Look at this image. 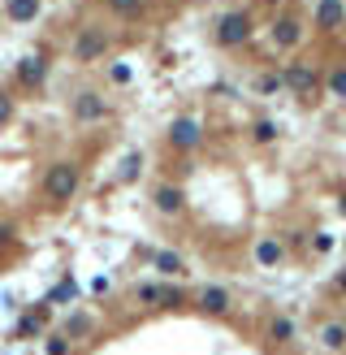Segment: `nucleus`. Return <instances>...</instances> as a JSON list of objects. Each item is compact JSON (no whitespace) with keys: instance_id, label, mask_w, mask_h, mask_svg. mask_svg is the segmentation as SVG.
Here are the masks:
<instances>
[{"instance_id":"b1692460","label":"nucleus","mask_w":346,"mask_h":355,"mask_svg":"<svg viewBox=\"0 0 346 355\" xmlns=\"http://www.w3.org/2000/svg\"><path fill=\"white\" fill-rule=\"evenodd\" d=\"M135 299L147 303V308H156V299H160V282H143V286L135 290Z\"/></svg>"},{"instance_id":"f8f14e48","label":"nucleus","mask_w":346,"mask_h":355,"mask_svg":"<svg viewBox=\"0 0 346 355\" xmlns=\"http://www.w3.org/2000/svg\"><path fill=\"white\" fill-rule=\"evenodd\" d=\"M152 265L160 269V278H182V273H186V265H182V256H177V251H156Z\"/></svg>"},{"instance_id":"f257e3e1","label":"nucleus","mask_w":346,"mask_h":355,"mask_svg":"<svg viewBox=\"0 0 346 355\" xmlns=\"http://www.w3.org/2000/svg\"><path fill=\"white\" fill-rule=\"evenodd\" d=\"M39 191H44V200H52V204L74 200V191H78V165H74V160H57V165H48Z\"/></svg>"},{"instance_id":"cd10ccee","label":"nucleus","mask_w":346,"mask_h":355,"mask_svg":"<svg viewBox=\"0 0 346 355\" xmlns=\"http://www.w3.org/2000/svg\"><path fill=\"white\" fill-rule=\"evenodd\" d=\"M13 117V95H5V91H0V126H5Z\"/></svg>"},{"instance_id":"6e6552de","label":"nucleus","mask_w":346,"mask_h":355,"mask_svg":"<svg viewBox=\"0 0 346 355\" xmlns=\"http://www.w3.org/2000/svg\"><path fill=\"white\" fill-rule=\"evenodd\" d=\"M48 66H52V61H48V52H39V57H22L18 61V83L22 87H44V78H48Z\"/></svg>"},{"instance_id":"f03ea898","label":"nucleus","mask_w":346,"mask_h":355,"mask_svg":"<svg viewBox=\"0 0 346 355\" xmlns=\"http://www.w3.org/2000/svg\"><path fill=\"white\" fill-rule=\"evenodd\" d=\"M108 52V30L104 26H82L74 35V61L78 66H91V61H100Z\"/></svg>"},{"instance_id":"ddd939ff","label":"nucleus","mask_w":346,"mask_h":355,"mask_svg":"<svg viewBox=\"0 0 346 355\" xmlns=\"http://www.w3.org/2000/svg\"><path fill=\"white\" fill-rule=\"evenodd\" d=\"M104 5H108V13H113V18H126V22H135V18H143L147 0H104Z\"/></svg>"},{"instance_id":"a211bd4d","label":"nucleus","mask_w":346,"mask_h":355,"mask_svg":"<svg viewBox=\"0 0 346 355\" xmlns=\"http://www.w3.org/2000/svg\"><path fill=\"white\" fill-rule=\"evenodd\" d=\"M269 338H273V343H290V338H294V320L290 316H273L269 320Z\"/></svg>"},{"instance_id":"c85d7f7f","label":"nucleus","mask_w":346,"mask_h":355,"mask_svg":"<svg viewBox=\"0 0 346 355\" xmlns=\"http://www.w3.org/2000/svg\"><path fill=\"white\" fill-rule=\"evenodd\" d=\"M113 83H130V66H113Z\"/></svg>"},{"instance_id":"f3484780","label":"nucleus","mask_w":346,"mask_h":355,"mask_svg":"<svg viewBox=\"0 0 346 355\" xmlns=\"http://www.w3.org/2000/svg\"><path fill=\"white\" fill-rule=\"evenodd\" d=\"M39 13V0H9V22H30Z\"/></svg>"},{"instance_id":"423d86ee","label":"nucleus","mask_w":346,"mask_h":355,"mask_svg":"<svg viewBox=\"0 0 346 355\" xmlns=\"http://www.w3.org/2000/svg\"><path fill=\"white\" fill-rule=\"evenodd\" d=\"M100 117H108L104 95L100 91H78L74 95V122L78 126H91V122H100Z\"/></svg>"},{"instance_id":"0eeeda50","label":"nucleus","mask_w":346,"mask_h":355,"mask_svg":"<svg viewBox=\"0 0 346 355\" xmlns=\"http://www.w3.org/2000/svg\"><path fill=\"white\" fill-rule=\"evenodd\" d=\"M152 204L160 208L164 217H177L186 208V191L182 186H173V182H156V191H152Z\"/></svg>"},{"instance_id":"4be33fe9","label":"nucleus","mask_w":346,"mask_h":355,"mask_svg":"<svg viewBox=\"0 0 346 355\" xmlns=\"http://www.w3.org/2000/svg\"><path fill=\"white\" fill-rule=\"evenodd\" d=\"M44 351L48 355H70V334H48L44 338Z\"/></svg>"},{"instance_id":"393cba45","label":"nucleus","mask_w":346,"mask_h":355,"mask_svg":"<svg viewBox=\"0 0 346 355\" xmlns=\"http://www.w3.org/2000/svg\"><path fill=\"white\" fill-rule=\"evenodd\" d=\"M91 329V316L87 312H74L70 320H65V334H70V338H78V334H87Z\"/></svg>"},{"instance_id":"473e14b6","label":"nucleus","mask_w":346,"mask_h":355,"mask_svg":"<svg viewBox=\"0 0 346 355\" xmlns=\"http://www.w3.org/2000/svg\"><path fill=\"white\" fill-rule=\"evenodd\" d=\"M342 213H346V195H342Z\"/></svg>"},{"instance_id":"a878e982","label":"nucleus","mask_w":346,"mask_h":355,"mask_svg":"<svg viewBox=\"0 0 346 355\" xmlns=\"http://www.w3.org/2000/svg\"><path fill=\"white\" fill-rule=\"evenodd\" d=\"M135 178H139V152H130L122 160V182H135Z\"/></svg>"},{"instance_id":"2eb2a0df","label":"nucleus","mask_w":346,"mask_h":355,"mask_svg":"<svg viewBox=\"0 0 346 355\" xmlns=\"http://www.w3.org/2000/svg\"><path fill=\"white\" fill-rule=\"evenodd\" d=\"M320 347L346 351V325H342V320H329V325H320Z\"/></svg>"},{"instance_id":"dca6fc26","label":"nucleus","mask_w":346,"mask_h":355,"mask_svg":"<svg viewBox=\"0 0 346 355\" xmlns=\"http://www.w3.org/2000/svg\"><path fill=\"white\" fill-rule=\"evenodd\" d=\"M325 91L334 95V100H346V66H334L325 74Z\"/></svg>"},{"instance_id":"9b49d317","label":"nucleus","mask_w":346,"mask_h":355,"mask_svg":"<svg viewBox=\"0 0 346 355\" xmlns=\"http://www.w3.org/2000/svg\"><path fill=\"white\" fill-rule=\"evenodd\" d=\"M346 22V5L342 0H320L316 5V30H338Z\"/></svg>"},{"instance_id":"6ab92c4d","label":"nucleus","mask_w":346,"mask_h":355,"mask_svg":"<svg viewBox=\"0 0 346 355\" xmlns=\"http://www.w3.org/2000/svg\"><path fill=\"white\" fill-rule=\"evenodd\" d=\"M160 308H182L186 303V290H177V286H169V282H160Z\"/></svg>"},{"instance_id":"7c9ffc66","label":"nucleus","mask_w":346,"mask_h":355,"mask_svg":"<svg viewBox=\"0 0 346 355\" xmlns=\"http://www.w3.org/2000/svg\"><path fill=\"white\" fill-rule=\"evenodd\" d=\"M334 290H342V295H346V269H342L338 278H334Z\"/></svg>"},{"instance_id":"39448f33","label":"nucleus","mask_w":346,"mask_h":355,"mask_svg":"<svg viewBox=\"0 0 346 355\" xmlns=\"http://www.w3.org/2000/svg\"><path fill=\"white\" fill-rule=\"evenodd\" d=\"M164 139H169V148H173V152H195V148L204 143V126L195 122V117H177V122L169 126V135H164Z\"/></svg>"},{"instance_id":"c756f323","label":"nucleus","mask_w":346,"mask_h":355,"mask_svg":"<svg viewBox=\"0 0 346 355\" xmlns=\"http://www.w3.org/2000/svg\"><path fill=\"white\" fill-rule=\"evenodd\" d=\"M311 243H316V251H329V247H334V238H329V234H316Z\"/></svg>"},{"instance_id":"412c9836","label":"nucleus","mask_w":346,"mask_h":355,"mask_svg":"<svg viewBox=\"0 0 346 355\" xmlns=\"http://www.w3.org/2000/svg\"><path fill=\"white\" fill-rule=\"evenodd\" d=\"M39 329H44V308H39V312H30V316H22V320H18V338H35Z\"/></svg>"},{"instance_id":"1a4fd4ad","label":"nucleus","mask_w":346,"mask_h":355,"mask_svg":"<svg viewBox=\"0 0 346 355\" xmlns=\"http://www.w3.org/2000/svg\"><path fill=\"white\" fill-rule=\"evenodd\" d=\"M299 39H303V22L294 18V13H286V18H277V22H273V44L282 48V52L299 48Z\"/></svg>"},{"instance_id":"aec40b11","label":"nucleus","mask_w":346,"mask_h":355,"mask_svg":"<svg viewBox=\"0 0 346 355\" xmlns=\"http://www.w3.org/2000/svg\"><path fill=\"white\" fill-rule=\"evenodd\" d=\"M282 87V74H256V95H277Z\"/></svg>"},{"instance_id":"2f4dec72","label":"nucleus","mask_w":346,"mask_h":355,"mask_svg":"<svg viewBox=\"0 0 346 355\" xmlns=\"http://www.w3.org/2000/svg\"><path fill=\"white\" fill-rule=\"evenodd\" d=\"M260 5H282V0H260Z\"/></svg>"},{"instance_id":"4468645a","label":"nucleus","mask_w":346,"mask_h":355,"mask_svg":"<svg viewBox=\"0 0 346 355\" xmlns=\"http://www.w3.org/2000/svg\"><path fill=\"white\" fill-rule=\"evenodd\" d=\"M277 260H282V238H260V243H256V265L273 269Z\"/></svg>"},{"instance_id":"20e7f679","label":"nucleus","mask_w":346,"mask_h":355,"mask_svg":"<svg viewBox=\"0 0 346 355\" xmlns=\"http://www.w3.org/2000/svg\"><path fill=\"white\" fill-rule=\"evenodd\" d=\"M251 13H225V18L217 22V44L221 48H242L247 39H251Z\"/></svg>"},{"instance_id":"7ed1b4c3","label":"nucleus","mask_w":346,"mask_h":355,"mask_svg":"<svg viewBox=\"0 0 346 355\" xmlns=\"http://www.w3.org/2000/svg\"><path fill=\"white\" fill-rule=\"evenodd\" d=\"M282 83H286L294 95L311 100V95L320 91V74H316V66H307V61H290V66L282 70Z\"/></svg>"},{"instance_id":"bb28decb","label":"nucleus","mask_w":346,"mask_h":355,"mask_svg":"<svg viewBox=\"0 0 346 355\" xmlns=\"http://www.w3.org/2000/svg\"><path fill=\"white\" fill-rule=\"evenodd\" d=\"M13 238H18V225H13V221H0V247L13 243Z\"/></svg>"},{"instance_id":"5701e85b","label":"nucleus","mask_w":346,"mask_h":355,"mask_svg":"<svg viewBox=\"0 0 346 355\" xmlns=\"http://www.w3.org/2000/svg\"><path fill=\"white\" fill-rule=\"evenodd\" d=\"M251 135H256V143H277V135H282V131H277V122H256Z\"/></svg>"},{"instance_id":"9d476101","label":"nucleus","mask_w":346,"mask_h":355,"mask_svg":"<svg viewBox=\"0 0 346 355\" xmlns=\"http://www.w3.org/2000/svg\"><path fill=\"white\" fill-rule=\"evenodd\" d=\"M195 308L208 312V316H225L229 312V290L225 286H204L200 295H195Z\"/></svg>"}]
</instances>
